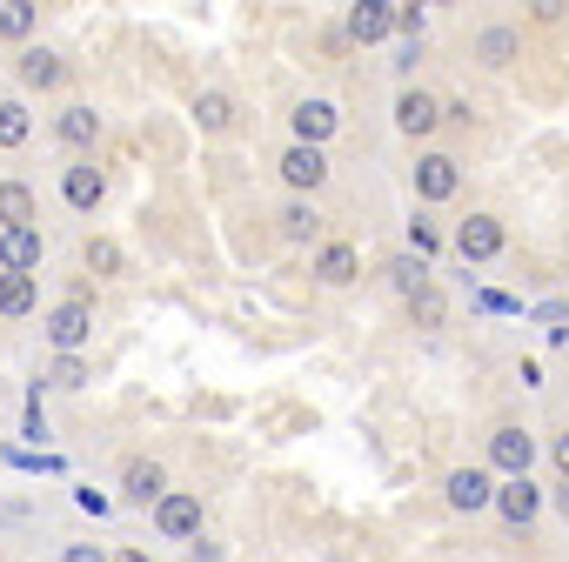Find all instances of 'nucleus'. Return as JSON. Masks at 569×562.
<instances>
[{
  "label": "nucleus",
  "mask_w": 569,
  "mask_h": 562,
  "mask_svg": "<svg viewBox=\"0 0 569 562\" xmlns=\"http://www.w3.org/2000/svg\"><path fill=\"white\" fill-rule=\"evenodd\" d=\"M154 529H161L168 542H201V495L168 489V495L154 502Z\"/></svg>",
  "instance_id": "obj_1"
},
{
  "label": "nucleus",
  "mask_w": 569,
  "mask_h": 562,
  "mask_svg": "<svg viewBox=\"0 0 569 562\" xmlns=\"http://www.w3.org/2000/svg\"><path fill=\"white\" fill-rule=\"evenodd\" d=\"M556 469H562V482H569V435H556Z\"/></svg>",
  "instance_id": "obj_33"
},
{
  "label": "nucleus",
  "mask_w": 569,
  "mask_h": 562,
  "mask_svg": "<svg viewBox=\"0 0 569 562\" xmlns=\"http://www.w3.org/2000/svg\"><path fill=\"white\" fill-rule=\"evenodd\" d=\"M121 495H128V502H141V509H148V502H161V495H168V469H161V462H148V455H134V462L121 469Z\"/></svg>",
  "instance_id": "obj_11"
},
{
  "label": "nucleus",
  "mask_w": 569,
  "mask_h": 562,
  "mask_svg": "<svg viewBox=\"0 0 569 562\" xmlns=\"http://www.w3.org/2000/svg\"><path fill=\"white\" fill-rule=\"evenodd\" d=\"M0 221H8V228H34V188L28 181H0Z\"/></svg>",
  "instance_id": "obj_19"
},
{
  "label": "nucleus",
  "mask_w": 569,
  "mask_h": 562,
  "mask_svg": "<svg viewBox=\"0 0 569 562\" xmlns=\"http://www.w3.org/2000/svg\"><path fill=\"white\" fill-rule=\"evenodd\" d=\"M61 194H68V208H101V194H108V181H101V168L94 161H74L68 174H61Z\"/></svg>",
  "instance_id": "obj_14"
},
{
  "label": "nucleus",
  "mask_w": 569,
  "mask_h": 562,
  "mask_svg": "<svg viewBox=\"0 0 569 562\" xmlns=\"http://www.w3.org/2000/svg\"><path fill=\"white\" fill-rule=\"evenodd\" d=\"M41 329H48V342H54L61 355H81V349H88V335H94V309H88V302H61Z\"/></svg>",
  "instance_id": "obj_2"
},
{
  "label": "nucleus",
  "mask_w": 569,
  "mask_h": 562,
  "mask_svg": "<svg viewBox=\"0 0 569 562\" xmlns=\"http://www.w3.org/2000/svg\"><path fill=\"white\" fill-rule=\"evenodd\" d=\"M516 48H522V41H516V28H489V34L476 41L482 68H509V61H516Z\"/></svg>",
  "instance_id": "obj_22"
},
{
  "label": "nucleus",
  "mask_w": 569,
  "mask_h": 562,
  "mask_svg": "<svg viewBox=\"0 0 569 562\" xmlns=\"http://www.w3.org/2000/svg\"><path fill=\"white\" fill-rule=\"evenodd\" d=\"M536 509H542V489H536L529 475H509V482L496 489V515H502L509 529H529V522H536Z\"/></svg>",
  "instance_id": "obj_9"
},
{
  "label": "nucleus",
  "mask_w": 569,
  "mask_h": 562,
  "mask_svg": "<svg viewBox=\"0 0 569 562\" xmlns=\"http://www.w3.org/2000/svg\"><path fill=\"white\" fill-rule=\"evenodd\" d=\"M281 181H289V188H296V194L309 201V194H316V188L329 181V154H322V148H302V141H296L289 154H281Z\"/></svg>",
  "instance_id": "obj_6"
},
{
  "label": "nucleus",
  "mask_w": 569,
  "mask_h": 562,
  "mask_svg": "<svg viewBox=\"0 0 569 562\" xmlns=\"http://www.w3.org/2000/svg\"><path fill=\"white\" fill-rule=\"evenodd\" d=\"M456 181H462V174H456L449 154H422V161H416V194H422V201H449Z\"/></svg>",
  "instance_id": "obj_13"
},
{
  "label": "nucleus",
  "mask_w": 569,
  "mask_h": 562,
  "mask_svg": "<svg viewBox=\"0 0 569 562\" xmlns=\"http://www.w3.org/2000/svg\"><path fill=\"white\" fill-rule=\"evenodd\" d=\"M61 562H108V555H101L94 542H68V549H61Z\"/></svg>",
  "instance_id": "obj_31"
},
{
  "label": "nucleus",
  "mask_w": 569,
  "mask_h": 562,
  "mask_svg": "<svg viewBox=\"0 0 569 562\" xmlns=\"http://www.w3.org/2000/svg\"><path fill=\"white\" fill-rule=\"evenodd\" d=\"M409 315H416V329H442V315H449V302H442V289L429 281V289L409 302Z\"/></svg>",
  "instance_id": "obj_26"
},
{
  "label": "nucleus",
  "mask_w": 569,
  "mask_h": 562,
  "mask_svg": "<svg viewBox=\"0 0 569 562\" xmlns=\"http://www.w3.org/2000/svg\"><path fill=\"white\" fill-rule=\"evenodd\" d=\"M34 34V8L28 0H0V41H28Z\"/></svg>",
  "instance_id": "obj_24"
},
{
  "label": "nucleus",
  "mask_w": 569,
  "mask_h": 562,
  "mask_svg": "<svg viewBox=\"0 0 569 562\" xmlns=\"http://www.w3.org/2000/svg\"><path fill=\"white\" fill-rule=\"evenodd\" d=\"M54 134H61L68 148H94V134H101V114H94V108H61Z\"/></svg>",
  "instance_id": "obj_18"
},
{
  "label": "nucleus",
  "mask_w": 569,
  "mask_h": 562,
  "mask_svg": "<svg viewBox=\"0 0 569 562\" xmlns=\"http://www.w3.org/2000/svg\"><path fill=\"white\" fill-rule=\"evenodd\" d=\"M396 34H409V41H422V8H402V0H396Z\"/></svg>",
  "instance_id": "obj_30"
},
{
  "label": "nucleus",
  "mask_w": 569,
  "mask_h": 562,
  "mask_svg": "<svg viewBox=\"0 0 569 562\" xmlns=\"http://www.w3.org/2000/svg\"><path fill=\"white\" fill-rule=\"evenodd\" d=\"M502 241H509V234H502L496 214H469V221L456 228V254H462V261H496Z\"/></svg>",
  "instance_id": "obj_4"
},
{
  "label": "nucleus",
  "mask_w": 569,
  "mask_h": 562,
  "mask_svg": "<svg viewBox=\"0 0 569 562\" xmlns=\"http://www.w3.org/2000/svg\"><path fill=\"white\" fill-rule=\"evenodd\" d=\"M396 128H402L409 141L436 134V128H442V101H436V94H422V88H402V101H396Z\"/></svg>",
  "instance_id": "obj_8"
},
{
  "label": "nucleus",
  "mask_w": 569,
  "mask_h": 562,
  "mask_svg": "<svg viewBox=\"0 0 569 562\" xmlns=\"http://www.w3.org/2000/svg\"><path fill=\"white\" fill-rule=\"evenodd\" d=\"M409 248H416L422 261H429V254L442 248V234H436V221H429V214H416V221H409Z\"/></svg>",
  "instance_id": "obj_29"
},
{
  "label": "nucleus",
  "mask_w": 569,
  "mask_h": 562,
  "mask_svg": "<svg viewBox=\"0 0 569 562\" xmlns=\"http://www.w3.org/2000/svg\"><path fill=\"white\" fill-rule=\"evenodd\" d=\"M194 121H201V134H221L234 121V101L221 88H208V94H194Z\"/></svg>",
  "instance_id": "obj_20"
},
{
  "label": "nucleus",
  "mask_w": 569,
  "mask_h": 562,
  "mask_svg": "<svg viewBox=\"0 0 569 562\" xmlns=\"http://www.w3.org/2000/svg\"><path fill=\"white\" fill-rule=\"evenodd\" d=\"M556 509H562V515H569V482H562V489H556Z\"/></svg>",
  "instance_id": "obj_34"
},
{
  "label": "nucleus",
  "mask_w": 569,
  "mask_h": 562,
  "mask_svg": "<svg viewBox=\"0 0 569 562\" xmlns=\"http://www.w3.org/2000/svg\"><path fill=\"white\" fill-rule=\"evenodd\" d=\"M34 134V121H28V108L21 101H0V148H21Z\"/></svg>",
  "instance_id": "obj_25"
},
{
  "label": "nucleus",
  "mask_w": 569,
  "mask_h": 562,
  "mask_svg": "<svg viewBox=\"0 0 569 562\" xmlns=\"http://www.w3.org/2000/svg\"><path fill=\"white\" fill-rule=\"evenodd\" d=\"M289 121H296V141H302V148H322V141H329V134L342 128V114H336L329 101H302V108H296Z\"/></svg>",
  "instance_id": "obj_12"
},
{
  "label": "nucleus",
  "mask_w": 569,
  "mask_h": 562,
  "mask_svg": "<svg viewBox=\"0 0 569 562\" xmlns=\"http://www.w3.org/2000/svg\"><path fill=\"white\" fill-rule=\"evenodd\" d=\"M48 382H54V389H88V362H81V355H61V362L48 369Z\"/></svg>",
  "instance_id": "obj_28"
},
{
  "label": "nucleus",
  "mask_w": 569,
  "mask_h": 562,
  "mask_svg": "<svg viewBox=\"0 0 569 562\" xmlns=\"http://www.w3.org/2000/svg\"><path fill=\"white\" fill-rule=\"evenodd\" d=\"M48 254L41 228H0V274H34Z\"/></svg>",
  "instance_id": "obj_3"
},
{
  "label": "nucleus",
  "mask_w": 569,
  "mask_h": 562,
  "mask_svg": "<svg viewBox=\"0 0 569 562\" xmlns=\"http://www.w3.org/2000/svg\"><path fill=\"white\" fill-rule=\"evenodd\" d=\"M389 281H396V289L416 302V295L429 289V261H422V254H396V261H389Z\"/></svg>",
  "instance_id": "obj_21"
},
{
  "label": "nucleus",
  "mask_w": 569,
  "mask_h": 562,
  "mask_svg": "<svg viewBox=\"0 0 569 562\" xmlns=\"http://www.w3.org/2000/svg\"><path fill=\"white\" fill-rule=\"evenodd\" d=\"M14 74H21V88H54V81H61V54H48V48H21Z\"/></svg>",
  "instance_id": "obj_16"
},
{
  "label": "nucleus",
  "mask_w": 569,
  "mask_h": 562,
  "mask_svg": "<svg viewBox=\"0 0 569 562\" xmlns=\"http://www.w3.org/2000/svg\"><path fill=\"white\" fill-rule=\"evenodd\" d=\"M88 268H94V274H121V241L94 234V241H88Z\"/></svg>",
  "instance_id": "obj_27"
},
{
  "label": "nucleus",
  "mask_w": 569,
  "mask_h": 562,
  "mask_svg": "<svg viewBox=\"0 0 569 562\" xmlns=\"http://www.w3.org/2000/svg\"><path fill=\"white\" fill-rule=\"evenodd\" d=\"M356 268H362V261H356V248H349V241H329V248L316 254V274L329 281V289H349Z\"/></svg>",
  "instance_id": "obj_15"
},
{
  "label": "nucleus",
  "mask_w": 569,
  "mask_h": 562,
  "mask_svg": "<svg viewBox=\"0 0 569 562\" xmlns=\"http://www.w3.org/2000/svg\"><path fill=\"white\" fill-rule=\"evenodd\" d=\"M529 462H536V435L529 429H496L489 435V469H502V475H529Z\"/></svg>",
  "instance_id": "obj_5"
},
{
  "label": "nucleus",
  "mask_w": 569,
  "mask_h": 562,
  "mask_svg": "<svg viewBox=\"0 0 569 562\" xmlns=\"http://www.w3.org/2000/svg\"><path fill=\"white\" fill-rule=\"evenodd\" d=\"M442 489H449V509H462V515L496 509V482H489V469H456Z\"/></svg>",
  "instance_id": "obj_10"
},
{
  "label": "nucleus",
  "mask_w": 569,
  "mask_h": 562,
  "mask_svg": "<svg viewBox=\"0 0 569 562\" xmlns=\"http://www.w3.org/2000/svg\"><path fill=\"white\" fill-rule=\"evenodd\" d=\"M121 562H148V555H141V549H128V555H121Z\"/></svg>",
  "instance_id": "obj_35"
},
{
  "label": "nucleus",
  "mask_w": 569,
  "mask_h": 562,
  "mask_svg": "<svg viewBox=\"0 0 569 562\" xmlns=\"http://www.w3.org/2000/svg\"><path fill=\"white\" fill-rule=\"evenodd\" d=\"M188 555H194V562H221V549H214V542H188Z\"/></svg>",
  "instance_id": "obj_32"
},
{
  "label": "nucleus",
  "mask_w": 569,
  "mask_h": 562,
  "mask_svg": "<svg viewBox=\"0 0 569 562\" xmlns=\"http://www.w3.org/2000/svg\"><path fill=\"white\" fill-rule=\"evenodd\" d=\"M274 221H281V234H289V241H316V234H322V208H316V201H302V194L281 208Z\"/></svg>",
  "instance_id": "obj_17"
},
{
  "label": "nucleus",
  "mask_w": 569,
  "mask_h": 562,
  "mask_svg": "<svg viewBox=\"0 0 569 562\" xmlns=\"http://www.w3.org/2000/svg\"><path fill=\"white\" fill-rule=\"evenodd\" d=\"M34 309V274H0V315H28Z\"/></svg>",
  "instance_id": "obj_23"
},
{
  "label": "nucleus",
  "mask_w": 569,
  "mask_h": 562,
  "mask_svg": "<svg viewBox=\"0 0 569 562\" xmlns=\"http://www.w3.org/2000/svg\"><path fill=\"white\" fill-rule=\"evenodd\" d=\"M389 34H396V0H356V8H349V41L376 48Z\"/></svg>",
  "instance_id": "obj_7"
}]
</instances>
